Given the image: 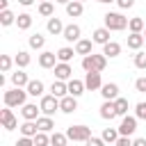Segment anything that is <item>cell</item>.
Wrapping results in <instances>:
<instances>
[{
    "mask_svg": "<svg viewBox=\"0 0 146 146\" xmlns=\"http://www.w3.org/2000/svg\"><path fill=\"white\" fill-rule=\"evenodd\" d=\"M105 66H107V55L105 52H100V55L89 52V55L82 57V68L84 71H103Z\"/></svg>",
    "mask_w": 146,
    "mask_h": 146,
    "instance_id": "obj_1",
    "label": "cell"
},
{
    "mask_svg": "<svg viewBox=\"0 0 146 146\" xmlns=\"http://www.w3.org/2000/svg\"><path fill=\"white\" fill-rule=\"evenodd\" d=\"M2 98H5V105H9V107H23V105H25V98H27V89L14 87V89L5 91Z\"/></svg>",
    "mask_w": 146,
    "mask_h": 146,
    "instance_id": "obj_2",
    "label": "cell"
},
{
    "mask_svg": "<svg viewBox=\"0 0 146 146\" xmlns=\"http://www.w3.org/2000/svg\"><path fill=\"white\" fill-rule=\"evenodd\" d=\"M128 21H130V18H125V16L119 14V11H107V14H105V27H110L112 32L125 30V27H128Z\"/></svg>",
    "mask_w": 146,
    "mask_h": 146,
    "instance_id": "obj_3",
    "label": "cell"
},
{
    "mask_svg": "<svg viewBox=\"0 0 146 146\" xmlns=\"http://www.w3.org/2000/svg\"><path fill=\"white\" fill-rule=\"evenodd\" d=\"M66 135H68L71 141H87L91 137V128H87V125H68Z\"/></svg>",
    "mask_w": 146,
    "mask_h": 146,
    "instance_id": "obj_4",
    "label": "cell"
},
{
    "mask_svg": "<svg viewBox=\"0 0 146 146\" xmlns=\"http://www.w3.org/2000/svg\"><path fill=\"white\" fill-rule=\"evenodd\" d=\"M39 107H41V112H43V114L52 116V114L59 110V98H57L55 94H50V96H41V103H39Z\"/></svg>",
    "mask_w": 146,
    "mask_h": 146,
    "instance_id": "obj_5",
    "label": "cell"
},
{
    "mask_svg": "<svg viewBox=\"0 0 146 146\" xmlns=\"http://www.w3.org/2000/svg\"><path fill=\"white\" fill-rule=\"evenodd\" d=\"M75 110H78V98H75L73 94H66V96L59 98V112H64V114H73Z\"/></svg>",
    "mask_w": 146,
    "mask_h": 146,
    "instance_id": "obj_6",
    "label": "cell"
},
{
    "mask_svg": "<svg viewBox=\"0 0 146 146\" xmlns=\"http://www.w3.org/2000/svg\"><path fill=\"white\" fill-rule=\"evenodd\" d=\"M0 123H2L5 130H14V128L18 125V121H16L14 112L9 110V105H5V110H0Z\"/></svg>",
    "mask_w": 146,
    "mask_h": 146,
    "instance_id": "obj_7",
    "label": "cell"
},
{
    "mask_svg": "<svg viewBox=\"0 0 146 146\" xmlns=\"http://www.w3.org/2000/svg\"><path fill=\"white\" fill-rule=\"evenodd\" d=\"M84 84H87V89H89V91H96V89H100V87H103L100 71H87V75H84Z\"/></svg>",
    "mask_w": 146,
    "mask_h": 146,
    "instance_id": "obj_8",
    "label": "cell"
},
{
    "mask_svg": "<svg viewBox=\"0 0 146 146\" xmlns=\"http://www.w3.org/2000/svg\"><path fill=\"white\" fill-rule=\"evenodd\" d=\"M135 130H137V116H123L121 119V125H119V132L121 135H135Z\"/></svg>",
    "mask_w": 146,
    "mask_h": 146,
    "instance_id": "obj_9",
    "label": "cell"
},
{
    "mask_svg": "<svg viewBox=\"0 0 146 146\" xmlns=\"http://www.w3.org/2000/svg\"><path fill=\"white\" fill-rule=\"evenodd\" d=\"M57 62H59V59H57V52L43 50V52L39 55V66H41V68H55Z\"/></svg>",
    "mask_w": 146,
    "mask_h": 146,
    "instance_id": "obj_10",
    "label": "cell"
},
{
    "mask_svg": "<svg viewBox=\"0 0 146 146\" xmlns=\"http://www.w3.org/2000/svg\"><path fill=\"white\" fill-rule=\"evenodd\" d=\"M71 75H73V68H71L68 62H57L55 64V78L57 80H71Z\"/></svg>",
    "mask_w": 146,
    "mask_h": 146,
    "instance_id": "obj_11",
    "label": "cell"
},
{
    "mask_svg": "<svg viewBox=\"0 0 146 146\" xmlns=\"http://www.w3.org/2000/svg\"><path fill=\"white\" fill-rule=\"evenodd\" d=\"M80 34H82V30H80V25H75V23L66 25L64 32H62V36H64L66 41H80Z\"/></svg>",
    "mask_w": 146,
    "mask_h": 146,
    "instance_id": "obj_12",
    "label": "cell"
},
{
    "mask_svg": "<svg viewBox=\"0 0 146 146\" xmlns=\"http://www.w3.org/2000/svg\"><path fill=\"white\" fill-rule=\"evenodd\" d=\"M100 96H103L105 100H114V98L119 96V84H116V82L103 84V87H100Z\"/></svg>",
    "mask_w": 146,
    "mask_h": 146,
    "instance_id": "obj_13",
    "label": "cell"
},
{
    "mask_svg": "<svg viewBox=\"0 0 146 146\" xmlns=\"http://www.w3.org/2000/svg\"><path fill=\"white\" fill-rule=\"evenodd\" d=\"M114 116H119V114H116V107H114V100H105V103L100 105V119L112 121Z\"/></svg>",
    "mask_w": 146,
    "mask_h": 146,
    "instance_id": "obj_14",
    "label": "cell"
},
{
    "mask_svg": "<svg viewBox=\"0 0 146 146\" xmlns=\"http://www.w3.org/2000/svg\"><path fill=\"white\" fill-rule=\"evenodd\" d=\"M39 112H41V107L32 105V103H25V105L21 107V114H23V119H27V121H36V119H39Z\"/></svg>",
    "mask_w": 146,
    "mask_h": 146,
    "instance_id": "obj_15",
    "label": "cell"
},
{
    "mask_svg": "<svg viewBox=\"0 0 146 146\" xmlns=\"http://www.w3.org/2000/svg\"><path fill=\"white\" fill-rule=\"evenodd\" d=\"M82 11H84V2H80V0H71V2L66 5V14H68L71 18L82 16Z\"/></svg>",
    "mask_w": 146,
    "mask_h": 146,
    "instance_id": "obj_16",
    "label": "cell"
},
{
    "mask_svg": "<svg viewBox=\"0 0 146 146\" xmlns=\"http://www.w3.org/2000/svg\"><path fill=\"white\" fill-rule=\"evenodd\" d=\"M64 27H66V25H64V23H62L57 16H50V18H48L46 30H48L50 34H55V36H57V34H62V32H64Z\"/></svg>",
    "mask_w": 146,
    "mask_h": 146,
    "instance_id": "obj_17",
    "label": "cell"
},
{
    "mask_svg": "<svg viewBox=\"0 0 146 146\" xmlns=\"http://www.w3.org/2000/svg\"><path fill=\"white\" fill-rule=\"evenodd\" d=\"M110 27H98V30H94V34H91V39H94V43H100V46H105L107 41H110Z\"/></svg>",
    "mask_w": 146,
    "mask_h": 146,
    "instance_id": "obj_18",
    "label": "cell"
},
{
    "mask_svg": "<svg viewBox=\"0 0 146 146\" xmlns=\"http://www.w3.org/2000/svg\"><path fill=\"white\" fill-rule=\"evenodd\" d=\"M144 41H146V36H144L141 32H130V36H128V48H130V50H139V48L144 46Z\"/></svg>",
    "mask_w": 146,
    "mask_h": 146,
    "instance_id": "obj_19",
    "label": "cell"
},
{
    "mask_svg": "<svg viewBox=\"0 0 146 146\" xmlns=\"http://www.w3.org/2000/svg\"><path fill=\"white\" fill-rule=\"evenodd\" d=\"M84 89H87V84H84V80H68V94H73L75 98L78 96H82L84 94Z\"/></svg>",
    "mask_w": 146,
    "mask_h": 146,
    "instance_id": "obj_20",
    "label": "cell"
},
{
    "mask_svg": "<svg viewBox=\"0 0 146 146\" xmlns=\"http://www.w3.org/2000/svg\"><path fill=\"white\" fill-rule=\"evenodd\" d=\"M50 91H52L57 98H62V96L68 94V82H66V80H55V82L50 84Z\"/></svg>",
    "mask_w": 146,
    "mask_h": 146,
    "instance_id": "obj_21",
    "label": "cell"
},
{
    "mask_svg": "<svg viewBox=\"0 0 146 146\" xmlns=\"http://www.w3.org/2000/svg\"><path fill=\"white\" fill-rule=\"evenodd\" d=\"M25 89H27V94L34 96V98H36V96H43V82H41V80H30Z\"/></svg>",
    "mask_w": 146,
    "mask_h": 146,
    "instance_id": "obj_22",
    "label": "cell"
},
{
    "mask_svg": "<svg viewBox=\"0 0 146 146\" xmlns=\"http://www.w3.org/2000/svg\"><path fill=\"white\" fill-rule=\"evenodd\" d=\"M91 46H94V39L89 41V39H80V41H75V52L78 55H89L91 52Z\"/></svg>",
    "mask_w": 146,
    "mask_h": 146,
    "instance_id": "obj_23",
    "label": "cell"
},
{
    "mask_svg": "<svg viewBox=\"0 0 146 146\" xmlns=\"http://www.w3.org/2000/svg\"><path fill=\"white\" fill-rule=\"evenodd\" d=\"M103 52H105L110 59H112V57H119V55H121V46H119L116 41H107V43L103 46Z\"/></svg>",
    "mask_w": 146,
    "mask_h": 146,
    "instance_id": "obj_24",
    "label": "cell"
},
{
    "mask_svg": "<svg viewBox=\"0 0 146 146\" xmlns=\"http://www.w3.org/2000/svg\"><path fill=\"white\" fill-rule=\"evenodd\" d=\"M27 82H30V78H27L25 71H16V73H11V84H14V87H27Z\"/></svg>",
    "mask_w": 146,
    "mask_h": 146,
    "instance_id": "obj_25",
    "label": "cell"
},
{
    "mask_svg": "<svg viewBox=\"0 0 146 146\" xmlns=\"http://www.w3.org/2000/svg\"><path fill=\"white\" fill-rule=\"evenodd\" d=\"M114 107H116V114H119V116H125V114H128V107H130V103H128V98H123V96H116V98H114Z\"/></svg>",
    "mask_w": 146,
    "mask_h": 146,
    "instance_id": "obj_26",
    "label": "cell"
},
{
    "mask_svg": "<svg viewBox=\"0 0 146 146\" xmlns=\"http://www.w3.org/2000/svg\"><path fill=\"white\" fill-rule=\"evenodd\" d=\"M27 43H30V48H34V50H41V48L46 46V36H43V34H39V32H34V34L27 39Z\"/></svg>",
    "mask_w": 146,
    "mask_h": 146,
    "instance_id": "obj_27",
    "label": "cell"
},
{
    "mask_svg": "<svg viewBox=\"0 0 146 146\" xmlns=\"http://www.w3.org/2000/svg\"><path fill=\"white\" fill-rule=\"evenodd\" d=\"M36 125H39V130H43V132H50V130L55 128V123H52V116H48V114L39 116V119H36Z\"/></svg>",
    "mask_w": 146,
    "mask_h": 146,
    "instance_id": "obj_28",
    "label": "cell"
},
{
    "mask_svg": "<svg viewBox=\"0 0 146 146\" xmlns=\"http://www.w3.org/2000/svg\"><path fill=\"white\" fill-rule=\"evenodd\" d=\"M39 132V125H36V121H27L25 119V123L21 125V135H27V137H34Z\"/></svg>",
    "mask_w": 146,
    "mask_h": 146,
    "instance_id": "obj_29",
    "label": "cell"
},
{
    "mask_svg": "<svg viewBox=\"0 0 146 146\" xmlns=\"http://www.w3.org/2000/svg\"><path fill=\"white\" fill-rule=\"evenodd\" d=\"M14 62H16V66H18V68H25V66L32 62V57H30V52H27V50H18V55L14 57Z\"/></svg>",
    "mask_w": 146,
    "mask_h": 146,
    "instance_id": "obj_30",
    "label": "cell"
},
{
    "mask_svg": "<svg viewBox=\"0 0 146 146\" xmlns=\"http://www.w3.org/2000/svg\"><path fill=\"white\" fill-rule=\"evenodd\" d=\"M73 55H78V52H75L73 48H68V46H64V48L57 50V59H59V62H71Z\"/></svg>",
    "mask_w": 146,
    "mask_h": 146,
    "instance_id": "obj_31",
    "label": "cell"
},
{
    "mask_svg": "<svg viewBox=\"0 0 146 146\" xmlns=\"http://www.w3.org/2000/svg\"><path fill=\"white\" fill-rule=\"evenodd\" d=\"M39 14H41V16H46V18H50V16L55 14V7H52V2H50V0H43V2H39Z\"/></svg>",
    "mask_w": 146,
    "mask_h": 146,
    "instance_id": "obj_32",
    "label": "cell"
},
{
    "mask_svg": "<svg viewBox=\"0 0 146 146\" xmlns=\"http://www.w3.org/2000/svg\"><path fill=\"white\" fill-rule=\"evenodd\" d=\"M0 23H2L5 27L14 25V23H16V16H14V11H9V9H2V11H0Z\"/></svg>",
    "mask_w": 146,
    "mask_h": 146,
    "instance_id": "obj_33",
    "label": "cell"
},
{
    "mask_svg": "<svg viewBox=\"0 0 146 146\" xmlns=\"http://www.w3.org/2000/svg\"><path fill=\"white\" fill-rule=\"evenodd\" d=\"M16 25H18V30H30L32 16H30V14H18V16H16Z\"/></svg>",
    "mask_w": 146,
    "mask_h": 146,
    "instance_id": "obj_34",
    "label": "cell"
},
{
    "mask_svg": "<svg viewBox=\"0 0 146 146\" xmlns=\"http://www.w3.org/2000/svg\"><path fill=\"white\" fill-rule=\"evenodd\" d=\"M144 27H146V25H144V18H141V16H135V18L128 21V30H130V32H141Z\"/></svg>",
    "mask_w": 146,
    "mask_h": 146,
    "instance_id": "obj_35",
    "label": "cell"
},
{
    "mask_svg": "<svg viewBox=\"0 0 146 146\" xmlns=\"http://www.w3.org/2000/svg\"><path fill=\"white\" fill-rule=\"evenodd\" d=\"M119 130H114V128H105L103 130V139H105V144H116V139H119Z\"/></svg>",
    "mask_w": 146,
    "mask_h": 146,
    "instance_id": "obj_36",
    "label": "cell"
},
{
    "mask_svg": "<svg viewBox=\"0 0 146 146\" xmlns=\"http://www.w3.org/2000/svg\"><path fill=\"white\" fill-rule=\"evenodd\" d=\"M68 141V135H62V132H52L50 135V144L52 146H66Z\"/></svg>",
    "mask_w": 146,
    "mask_h": 146,
    "instance_id": "obj_37",
    "label": "cell"
},
{
    "mask_svg": "<svg viewBox=\"0 0 146 146\" xmlns=\"http://www.w3.org/2000/svg\"><path fill=\"white\" fill-rule=\"evenodd\" d=\"M46 144H50V137H48L43 130H39V132L34 135V146H46Z\"/></svg>",
    "mask_w": 146,
    "mask_h": 146,
    "instance_id": "obj_38",
    "label": "cell"
},
{
    "mask_svg": "<svg viewBox=\"0 0 146 146\" xmlns=\"http://www.w3.org/2000/svg\"><path fill=\"white\" fill-rule=\"evenodd\" d=\"M135 66H137V68H141V71L146 68V52H141V50H137V52H135Z\"/></svg>",
    "mask_w": 146,
    "mask_h": 146,
    "instance_id": "obj_39",
    "label": "cell"
},
{
    "mask_svg": "<svg viewBox=\"0 0 146 146\" xmlns=\"http://www.w3.org/2000/svg\"><path fill=\"white\" fill-rule=\"evenodd\" d=\"M9 68H11V57L9 55H0V71L7 73Z\"/></svg>",
    "mask_w": 146,
    "mask_h": 146,
    "instance_id": "obj_40",
    "label": "cell"
},
{
    "mask_svg": "<svg viewBox=\"0 0 146 146\" xmlns=\"http://www.w3.org/2000/svg\"><path fill=\"white\" fill-rule=\"evenodd\" d=\"M135 116L146 121V103H137V105H135Z\"/></svg>",
    "mask_w": 146,
    "mask_h": 146,
    "instance_id": "obj_41",
    "label": "cell"
},
{
    "mask_svg": "<svg viewBox=\"0 0 146 146\" xmlns=\"http://www.w3.org/2000/svg\"><path fill=\"white\" fill-rule=\"evenodd\" d=\"M116 146H132V139H130V135H119V139H116Z\"/></svg>",
    "mask_w": 146,
    "mask_h": 146,
    "instance_id": "obj_42",
    "label": "cell"
},
{
    "mask_svg": "<svg viewBox=\"0 0 146 146\" xmlns=\"http://www.w3.org/2000/svg\"><path fill=\"white\" fill-rule=\"evenodd\" d=\"M135 89L141 91V94H146V78H137L135 80Z\"/></svg>",
    "mask_w": 146,
    "mask_h": 146,
    "instance_id": "obj_43",
    "label": "cell"
},
{
    "mask_svg": "<svg viewBox=\"0 0 146 146\" xmlns=\"http://www.w3.org/2000/svg\"><path fill=\"white\" fill-rule=\"evenodd\" d=\"M84 144H89V146H103V144H105V139H103V137H89Z\"/></svg>",
    "mask_w": 146,
    "mask_h": 146,
    "instance_id": "obj_44",
    "label": "cell"
},
{
    "mask_svg": "<svg viewBox=\"0 0 146 146\" xmlns=\"http://www.w3.org/2000/svg\"><path fill=\"white\" fill-rule=\"evenodd\" d=\"M116 5H119L121 9H130V7L135 5V0H116Z\"/></svg>",
    "mask_w": 146,
    "mask_h": 146,
    "instance_id": "obj_45",
    "label": "cell"
},
{
    "mask_svg": "<svg viewBox=\"0 0 146 146\" xmlns=\"http://www.w3.org/2000/svg\"><path fill=\"white\" fill-rule=\"evenodd\" d=\"M132 146H146V139L144 137H137V139H132Z\"/></svg>",
    "mask_w": 146,
    "mask_h": 146,
    "instance_id": "obj_46",
    "label": "cell"
},
{
    "mask_svg": "<svg viewBox=\"0 0 146 146\" xmlns=\"http://www.w3.org/2000/svg\"><path fill=\"white\" fill-rule=\"evenodd\" d=\"M0 9H9V0H0Z\"/></svg>",
    "mask_w": 146,
    "mask_h": 146,
    "instance_id": "obj_47",
    "label": "cell"
},
{
    "mask_svg": "<svg viewBox=\"0 0 146 146\" xmlns=\"http://www.w3.org/2000/svg\"><path fill=\"white\" fill-rule=\"evenodd\" d=\"M18 2H21V5H23V7H30V5H32V2H34V0H18Z\"/></svg>",
    "mask_w": 146,
    "mask_h": 146,
    "instance_id": "obj_48",
    "label": "cell"
},
{
    "mask_svg": "<svg viewBox=\"0 0 146 146\" xmlns=\"http://www.w3.org/2000/svg\"><path fill=\"white\" fill-rule=\"evenodd\" d=\"M55 2H59V5H68L71 0H55Z\"/></svg>",
    "mask_w": 146,
    "mask_h": 146,
    "instance_id": "obj_49",
    "label": "cell"
},
{
    "mask_svg": "<svg viewBox=\"0 0 146 146\" xmlns=\"http://www.w3.org/2000/svg\"><path fill=\"white\" fill-rule=\"evenodd\" d=\"M96 2H116V0H96Z\"/></svg>",
    "mask_w": 146,
    "mask_h": 146,
    "instance_id": "obj_50",
    "label": "cell"
},
{
    "mask_svg": "<svg viewBox=\"0 0 146 146\" xmlns=\"http://www.w3.org/2000/svg\"><path fill=\"white\" fill-rule=\"evenodd\" d=\"M39 2H43V0H39Z\"/></svg>",
    "mask_w": 146,
    "mask_h": 146,
    "instance_id": "obj_51",
    "label": "cell"
},
{
    "mask_svg": "<svg viewBox=\"0 0 146 146\" xmlns=\"http://www.w3.org/2000/svg\"><path fill=\"white\" fill-rule=\"evenodd\" d=\"M80 2H84V0H80Z\"/></svg>",
    "mask_w": 146,
    "mask_h": 146,
    "instance_id": "obj_52",
    "label": "cell"
},
{
    "mask_svg": "<svg viewBox=\"0 0 146 146\" xmlns=\"http://www.w3.org/2000/svg\"><path fill=\"white\" fill-rule=\"evenodd\" d=\"M144 36H146V32H144Z\"/></svg>",
    "mask_w": 146,
    "mask_h": 146,
    "instance_id": "obj_53",
    "label": "cell"
}]
</instances>
